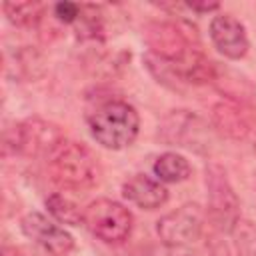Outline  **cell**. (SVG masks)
<instances>
[{
	"label": "cell",
	"mask_w": 256,
	"mask_h": 256,
	"mask_svg": "<svg viewBox=\"0 0 256 256\" xmlns=\"http://www.w3.org/2000/svg\"><path fill=\"white\" fill-rule=\"evenodd\" d=\"M48 176L62 188L88 190L100 182L102 166L88 146L64 138L48 154Z\"/></svg>",
	"instance_id": "obj_1"
},
{
	"label": "cell",
	"mask_w": 256,
	"mask_h": 256,
	"mask_svg": "<svg viewBox=\"0 0 256 256\" xmlns=\"http://www.w3.org/2000/svg\"><path fill=\"white\" fill-rule=\"evenodd\" d=\"M86 122L92 138L108 150L128 148L140 132V116L136 108L124 100L100 104L92 114H88Z\"/></svg>",
	"instance_id": "obj_2"
},
{
	"label": "cell",
	"mask_w": 256,
	"mask_h": 256,
	"mask_svg": "<svg viewBox=\"0 0 256 256\" xmlns=\"http://www.w3.org/2000/svg\"><path fill=\"white\" fill-rule=\"evenodd\" d=\"M206 194H208V218L214 228L226 234H232L240 222V200L226 176V170L210 162L206 166Z\"/></svg>",
	"instance_id": "obj_3"
},
{
	"label": "cell",
	"mask_w": 256,
	"mask_h": 256,
	"mask_svg": "<svg viewBox=\"0 0 256 256\" xmlns=\"http://www.w3.org/2000/svg\"><path fill=\"white\" fill-rule=\"evenodd\" d=\"M82 224L98 240L106 244H120L130 236L134 226V216L120 202L110 198H98L84 208Z\"/></svg>",
	"instance_id": "obj_4"
},
{
	"label": "cell",
	"mask_w": 256,
	"mask_h": 256,
	"mask_svg": "<svg viewBox=\"0 0 256 256\" xmlns=\"http://www.w3.org/2000/svg\"><path fill=\"white\" fill-rule=\"evenodd\" d=\"M150 54L156 58L176 62L186 52L198 46L196 28L186 22H150L144 32Z\"/></svg>",
	"instance_id": "obj_5"
},
{
	"label": "cell",
	"mask_w": 256,
	"mask_h": 256,
	"mask_svg": "<svg viewBox=\"0 0 256 256\" xmlns=\"http://www.w3.org/2000/svg\"><path fill=\"white\" fill-rule=\"evenodd\" d=\"M204 222H206V214L202 206L196 202H186L176 210L164 214L156 222V232L162 244L170 248H180L200 240L204 232Z\"/></svg>",
	"instance_id": "obj_6"
},
{
	"label": "cell",
	"mask_w": 256,
	"mask_h": 256,
	"mask_svg": "<svg viewBox=\"0 0 256 256\" xmlns=\"http://www.w3.org/2000/svg\"><path fill=\"white\" fill-rule=\"evenodd\" d=\"M22 232L52 256H68L74 248V238L68 230L54 224L40 212H30L20 220Z\"/></svg>",
	"instance_id": "obj_7"
},
{
	"label": "cell",
	"mask_w": 256,
	"mask_h": 256,
	"mask_svg": "<svg viewBox=\"0 0 256 256\" xmlns=\"http://www.w3.org/2000/svg\"><path fill=\"white\" fill-rule=\"evenodd\" d=\"M212 124L222 136L242 140L256 128V110L234 98L222 100L212 108Z\"/></svg>",
	"instance_id": "obj_8"
},
{
	"label": "cell",
	"mask_w": 256,
	"mask_h": 256,
	"mask_svg": "<svg viewBox=\"0 0 256 256\" xmlns=\"http://www.w3.org/2000/svg\"><path fill=\"white\" fill-rule=\"evenodd\" d=\"M210 38L220 54L230 60H240L248 52V34L244 24L232 14H218L210 22Z\"/></svg>",
	"instance_id": "obj_9"
},
{
	"label": "cell",
	"mask_w": 256,
	"mask_h": 256,
	"mask_svg": "<svg viewBox=\"0 0 256 256\" xmlns=\"http://www.w3.org/2000/svg\"><path fill=\"white\" fill-rule=\"evenodd\" d=\"M202 122L198 116L186 112V110H174L170 116L164 118L158 136L166 144L174 146H186V148H196L198 142L202 140Z\"/></svg>",
	"instance_id": "obj_10"
},
{
	"label": "cell",
	"mask_w": 256,
	"mask_h": 256,
	"mask_svg": "<svg viewBox=\"0 0 256 256\" xmlns=\"http://www.w3.org/2000/svg\"><path fill=\"white\" fill-rule=\"evenodd\" d=\"M64 140L60 128L52 122H44L40 118H32L20 124V152L24 154H40L52 152L56 144Z\"/></svg>",
	"instance_id": "obj_11"
},
{
	"label": "cell",
	"mask_w": 256,
	"mask_h": 256,
	"mask_svg": "<svg viewBox=\"0 0 256 256\" xmlns=\"http://www.w3.org/2000/svg\"><path fill=\"white\" fill-rule=\"evenodd\" d=\"M122 194L128 202L136 204L142 210H156L168 200L166 186L146 174H134L130 180H126L122 186Z\"/></svg>",
	"instance_id": "obj_12"
},
{
	"label": "cell",
	"mask_w": 256,
	"mask_h": 256,
	"mask_svg": "<svg viewBox=\"0 0 256 256\" xmlns=\"http://www.w3.org/2000/svg\"><path fill=\"white\" fill-rule=\"evenodd\" d=\"M152 170H154L156 178L160 182H166V184L184 182L192 174L190 162L182 154H178V152H164V154H160L156 158Z\"/></svg>",
	"instance_id": "obj_13"
},
{
	"label": "cell",
	"mask_w": 256,
	"mask_h": 256,
	"mask_svg": "<svg viewBox=\"0 0 256 256\" xmlns=\"http://www.w3.org/2000/svg\"><path fill=\"white\" fill-rule=\"evenodd\" d=\"M4 14L8 20L20 28H32L36 26L44 16V6L38 2H6Z\"/></svg>",
	"instance_id": "obj_14"
},
{
	"label": "cell",
	"mask_w": 256,
	"mask_h": 256,
	"mask_svg": "<svg viewBox=\"0 0 256 256\" xmlns=\"http://www.w3.org/2000/svg\"><path fill=\"white\" fill-rule=\"evenodd\" d=\"M46 208L58 222H64V224H70V226H78V224L84 222V210H80L70 198H66L58 192L50 194L46 198Z\"/></svg>",
	"instance_id": "obj_15"
},
{
	"label": "cell",
	"mask_w": 256,
	"mask_h": 256,
	"mask_svg": "<svg viewBox=\"0 0 256 256\" xmlns=\"http://www.w3.org/2000/svg\"><path fill=\"white\" fill-rule=\"evenodd\" d=\"M102 30H104V24H102L100 8L92 6V4H84L80 18H78V36L98 40V38H102Z\"/></svg>",
	"instance_id": "obj_16"
},
{
	"label": "cell",
	"mask_w": 256,
	"mask_h": 256,
	"mask_svg": "<svg viewBox=\"0 0 256 256\" xmlns=\"http://www.w3.org/2000/svg\"><path fill=\"white\" fill-rule=\"evenodd\" d=\"M234 248L238 256H256V224L250 220H240L232 230Z\"/></svg>",
	"instance_id": "obj_17"
},
{
	"label": "cell",
	"mask_w": 256,
	"mask_h": 256,
	"mask_svg": "<svg viewBox=\"0 0 256 256\" xmlns=\"http://www.w3.org/2000/svg\"><path fill=\"white\" fill-rule=\"evenodd\" d=\"M52 10H54V16H56L58 22H62V24H74L80 18L82 6L76 4V2H56Z\"/></svg>",
	"instance_id": "obj_18"
},
{
	"label": "cell",
	"mask_w": 256,
	"mask_h": 256,
	"mask_svg": "<svg viewBox=\"0 0 256 256\" xmlns=\"http://www.w3.org/2000/svg\"><path fill=\"white\" fill-rule=\"evenodd\" d=\"M208 250H210V256H230V250H228L226 242L220 240V238H212Z\"/></svg>",
	"instance_id": "obj_19"
},
{
	"label": "cell",
	"mask_w": 256,
	"mask_h": 256,
	"mask_svg": "<svg viewBox=\"0 0 256 256\" xmlns=\"http://www.w3.org/2000/svg\"><path fill=\"white\" fill-rule=\"evenodd\" d=\"M190 10H196V12H212V10H218V6L220 4H216V2H188L186 4Z\"/></svg>",
	"instance_id": "obj_20"
}]
</instances>
